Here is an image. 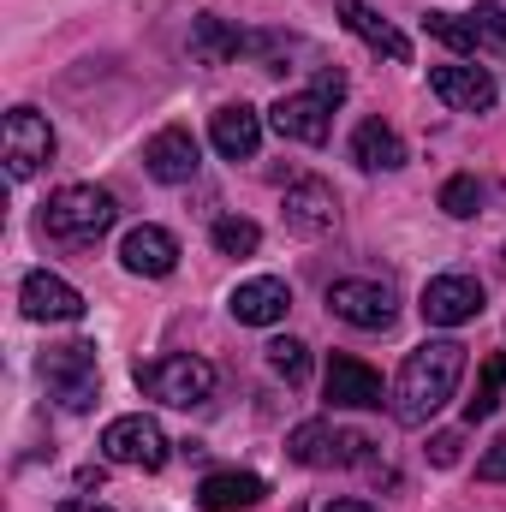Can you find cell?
Returning a JSON list of instances; mask_svg holds the SVG:
<instances>
[{"label":"cell","instance_id":"1","mask_svg":"<svg viewBox=\"0 0 506 512\" xmlns=\"http://www.w3.org/2000/svg\"><path fill=\"white\" fill-rule=\"evenodd\" d=\"M459 376H465V346H459V340H429V346H417V352L399 364L393 417H399L405 429H423V423L453 399Z\"/></svg>","mask_w":506,"mask_h":512},{"label":"cell","instance_id":"2","mask_svg":"<svg viewBox=\"0 0 506 512\" xmlns=\"http://www.w3.org/2000/svg\"><path fill=\"white\" fill-rule=\"evenodd\" d=\"M42 382L54 393L60 411H90L102 399V370H96V346L90 340H66V346H48L42 358Z\"/></svg>","mask_w":506,"mask_h":512},{"label":"cell","instance_id":"3","mask_svg":"<svg viewBox=\"0 0 506 512\" xmlns=\"http://www.w3.org/2000/svg\"><path fill=\"white\" fill-rule=\"evenodd\" d=\"M114 215H120V203L102 185H66L42 203V227L54 239H96V233L114 227Z\"/></svg>","mask_w":506,"mask_h":512},{"label":"cell","instance_id":"4","mask_svg":"<svg viewBox=\"0 0 506 512\" xmlns=\"http://www.w3.org/2000/svg\"><path fill=\"white\" fill-rule=\"evenodd\" d=\"M137 387L173 411H191L215 393V364L191 358V352H173V358H155V364H137Z\"/></svg>","mask_w":506,"mask_h":512},{"label":"cell","instance_id":"5","mask_svg":"<svg viewBox=\"0 0 506 512\" xmlns=\"http://www.w3.org/2000/svg\"><path fill=\"white\" fill-rule=\"evenodd\" d=\"M167 435H161V423L155 417H143V411H131V417H114L108 429H102V459L108 465H131V471H161L167 465Z\"/></svg>","mask_w":506,"mask_h":512},{"label":"cell","instance_id":"6","mask_svg":"<svg viewBox=\"0 0 506 512\" xmlns=\"http://www.w3.org/2000/svg\"><path fill=\"white\" fill-rule=\"evenodd\" d=\"M0 155H6L12 179H36L42 161H54V126L36 108H12L6 126H0Z\"/></svg>","mask_w":506,"mask_h":512},{"label":"cell","instance_id":"7","mask_svg":"<svg viewBox=\"0 0 506 512\" xmlns=\"http://www.w3.org/2000/svg\"><path fill=\"white\" fill-rule=\"evenodd\" d=\"M483 280H471V274H435L429 286H423V322L429 328H465V322H477L483 316Z\"/></svg>","mask_w":506,"mask_h":512},{"label":"cell","instance_id":"8","mask_svg":"<svg viewBox=\"0 0 506 512\" xmlns=\"http://www.w3.org/2000/svg\"><path fill=\"white\" fill-rule=\"evenodd\" d=\"M328 310H334L340 322L364 328V334L393 328V316H399V304H393V292H387L381 280H334V286H328Z\"/></svg>","mask_w":506,"mask_h":512},{"label":"cell","instance_id":"9","mask_svg":"<svg viewBox=\"0 0 506 512\" xmlns=\"http://www.w3.org/2000/svg\"><path fill=\"white\" fill-rule=\"evenodd\" d=\"M280 215H286V233H298V239H322V233H334V221H340V197H334L328 179H292Z\"/></svg>","mask_w":506,"mask_h":512},{"label":"cell","instance_id":"10","mask_svg":"<svg viewBox=\"0 0 506 512\" xmlns=\"http://www.w3.org/2000/svg\"><path fill=\"white\" fill-rule=\"evenodd\" d=\"M429 90H435L453 114H489L495 96H501V84H495L489 66H435V72H429Z\"/></svg>","mask_w":506,"mask_h":512},{"label":"cell","instance_id":"11","mask_svg":"<svg viewBox=\"0 0 506 512\" xmlns=\"http://www.w3.org/2000/svg\"><path fill=\"white\" fill-rule=\"evenodd\" d=\"M18 304H24V316H30V322H78V316H84V292H78L72 280L48 274V268L24 274Z\"/></svg>","mask_w":506,"mask_h":512},{"label":"cell","instance_id":"12","mask_svg":"<svg viewBox=\"0 0 506 512\" xmlns=\"http://www.w3.org/2000/svg\"><path fill=\"white\" fill-rule=\"evenodd\" d=\"M227 310H233V322H245V328H274V322H286V310H292V286L274 280V274L239 280L233 298H227Z\"/></svg>","mask_w":506,"mask_h":512},{"label":"cell","instance_id":"13","mask_svg":"<svg viewBox=\"0 0 506 512\" xmlns=\"http://www.w3.org/2000/svg\"><path fill=\"white\" fill-rule=\"evenodd\" d=\"M143 167H149V179H161V185H191L197 179V137L185 126H167L155 131L149 143H143Z\"/></svg>","mask_w":506,"mask_h":512},{"label":"cell","instance_id":"14","mask_svg":"<svg viewBox=\"0 0 506 512\" xmlns=\"http://www.w3.org/2000/svg\"><path fill=\"white\" fill-rule=\"evenodd\" d=\"M268 120H274L280 137H292V143H310V149H316V143H328V131H334V108L310 90V96H280Z\"/></svg>","mask_w":506,"mask_h":512},{"label":"cell","instance_id":"15","mask_svg":"<svg viewBox=\"0 0 506 512\" xmlns=\"http://www.w3.org/2000/svg\"><path fill=\"white\" fill-rule=\"evenodd\" d=\"M322 387H328V399L334 405H346V411H376L381 405V376L364 364V358H328V376H322Z\"/></svg>","mask_w":506,"mask_h":512},{"label":"cell","instance_id":"16","mask_svg":"<svg viewBox=\"0 0 506 512\" xmlns=\"http://www.w3.org/2000/svg\"><path fill=\"white\" fill-rule=\"evenodd\" d=\"M120 262H126L131 274H143V280H161V274L179 268V239L167 227H131L126 239H120Z\"/></svg>","mask_w":506,"mask_h":512},{"label":"cell","instance_id":"17","mask_svg":"<svg viewBox=\"0 0 506 512\" xmlns=\"http://www.w3.org/2000/svg\"><path fill=\"white\" fill-rule=\"evenodd\" d=\"M209 143H215L227 161H251L256 149H262V114L245 108V102L215 108V120H209Z\"/></svg>","mask_w":506,"mask_h":512},{"label":"cell","instance_id":"18","mask_svg":"<svg viewBox=\"0 0 506 512\" xmlns=\"http://www.w3.org/2000/svg\"><path fill=\"white\" fill-rule=\"evenodd\" d=\"M262 495H268V483L251 477V471H215V477H203L197 507L203 512H251V507H262Z\"/></svg>","mask_w":506,"mask_h":512},{"label":"cell","instance_id":"19","mask_svg":"<svg viewBox=\"0 0 506 512\" xmlns=\"http://www.w3.org/2000/svg\"><path fill=\"white\" fill-rule=\"evenodd\" d=\"M340 24H346L358 42H370L376 54H387V60H399V66L411 60V42H405V36L381 18L376 6H364V0H340Z\"/></svg>","mask_w":506,"mask_h":512},{"label":"cell","instance_id":"20","mask_svg":"<svg viewBox=\"0 0 506 512\" xmlns=\"http://www.w3.org/2000/svg\"><path fill=\"white\" fill-rule=\"evenodd\" d=\"M239 54H245V30H233V24L215 18V12L191 18V60H197V66H227V60H239Z\"/></svg>","mask_w":506,"mask_h":512},{"label":"cell","instance_id":"21","mask_svg":"<svg viewBox=\"0 0 506 512\" xmlns=\"http://www.w3.org/2000/svg\"><path fill=\"white\" fill-rule=\"evenodd\" d=\"M352 161L364 173H393V167H405V143H399V131L387 120H364L352 131Z\"/></svg>","mask_w":506,"mask_h":512},{"label":"cell","instance_id":"22","mask_svg":"<svg viewBox=\"0 0 506 512\" xmlns=\"http://www.w3.org/2000/svg\"><path fill=\"white\" fill-rule=\"evenodd\" d=\"M286 453L298 459V465H346V447H340V429L334 423H322V417H310V423H298L292 435H286Z\"/></svg>","mask_w":506,"mask_h":512},{"label":"cell","instance_id":"23","mask_svg":"<svg viewBox=\"0 0 506 512\" xmlns=\"http://www.w3.org/2000/svg\"><path fill=\"white\" fill-rule=\"evenodd\" d=\"M423 30L441 42V48H453V54H477L483 42H477V30H471V18H459V12H423Z\"/></svg>","mask_w":506,"mask_h":512},{"label":"cell","instance_id":"24","mask_svg":"<svg viewBox=\"0 0 506 512\" xmlns=\"http://www.w3.org/2000/svg\"><path fill=\"white\" fill-rule=\"evenodd\" d=\"M501 387H506V358L495 352V358L483 364V387L465 399V423H483V417H495V405H501Z\"/></svg>","mask_w":506,"mask_h":512},{"label":"cell","instance_id":"25","mask_svg":"<svg viewBox=\"0 0 506 512\" xmlns=\"http://www.w3.org/2000/svg\"><path fill=\"white\" fill-rule=\"evenodd\" d=\"M209 239H215V251H221V256H251L256 245H262V227L245 221V215H221Z\"/></svg>","mask_w":506,"mask_h":512},{"label":"cell","instance_id":"26","mask_svg":"<svg viewBox=\"0 0 506 512\" xmlns=\"http://www.w3.org/2000/svg\"><path fill=\"white\" fill-rule=\"evenodd\" d=\"M268 370L298 387L304 376H310V346H304V340H292V334H286V340H268Z\"/></svg>","mask_w":506,"mask_h":512},{"label":"cell","instance_id":"27","mask_svg":"<svg viewBox=\"0 0 506 512\" xmlns=\"http://www.w3.org/2000/svg\"><path fill=\"white\" fill-rule=\"evenodd\" d=\"M441 209H447L453 221H471V215L483 209V185H477L471 173H453V179L441 185Z\"/></svg>","mask_w":506,"mask_h":512},{"label":"cell","instance_id":"28","mask_svg":"<svg viewBox=\"0 0 506 512\" xmlns=\"http://www.w3.org/2000/svg\"><path fill=\"white\" fill-rule=\"evenodd\" d=\"M471 30H477V42H483V48L506 54V6H501V0H483V6L471 12Z\"/></svg>","mask_w":506,"mask_h":512},{"label":"cell","instance_id":"29","mask_svg":"<svg viewBox=\"0 0 506 512\" xmlns=\"http://www.w3.org/2000/svg\"><path fill=\"white\" fill-rule=\"evenodd\" d=\"M459 447H465V435H459V429H441V435L429 441V465H441V471L459 465Z\"/></svg>","mask_w":506,"mask_h":512},{"label":"cell","instance_id":"30","mask_svg":"<svg viewBox=\"0 0 506 512\" xmlns=\"http://www.w3.org/2000/svg\"><path fill=\"white\" fill-rule=\"evenodd\" d=\"M477 477H483V483H506V441H495V447L477 459Z\"/></svg>","mask_w":506,"mask_h":512},{"label":"cell","instance_id":"31","mask_svg":"<svg viewBox=\"0 0 506 512\" xmlns=\"http://www.w3.org/2000/svg\"><path fill=\"white\" fill-rule=\"evenodd\" d=\"M316 96H322V102L334 108V102L346 96V72H340V66H328V72H316Z\"/></svg>","mask_w":506,"mask_h":512},{"label":"cell","instance_id":"32","mask_svg":"<svg viewBox=\"0 0 506 512\" xmlns=\"http://www.w3.org/2000/svg\"><path fill=\"white\" fill-rule=\"evenodd\" d=\"M60 512H114V507H102V501H60Z\"/></svg>","mask_w":506,"mask_h":512},{"label":"cell","instance_id":"33","mask_svg":"<svg viewBox=\"0 0 506 512\" xmlns=\"http://www.w3.org/2000/svg\"><path fill=\"white\" fill-rule=\"evenodd\" d=\"M328 512H376L370 501H328Z\"/></svg>","mask_w":506,"mask_h":512},{"label":"cell","instance_id":"34","mask_svg":"<svg viewBox=\"0 0 506 512\" xmlns=\"http://www.w3.org/2000/svg\"><path fill=\"white\" fill-rule=\"evenodd\" d=\"M501 268H506V251H501Z\"/></svg>","mask_w":506,"mask_h":512}]
</instances>
